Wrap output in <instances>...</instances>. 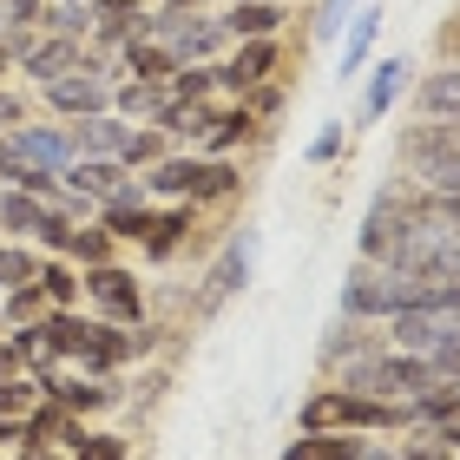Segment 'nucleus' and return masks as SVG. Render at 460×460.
I'll list each match as a JSON object with an SVG mask.
<instances>
[{
  "mask_svg": "<svg viewBox=\"0 0 460 460\" xmlns=\"http://www.w3.org/2000/svg\"><path fill=\"white\" fill-rule=\"evenodd\" d=\"M0 336H7V329H0Z\"/></svg>",
  "mask_w": 460,
  "mask_h": 460,
  "instance_id": "nucleus-50",
  "label": "nucleus"
},
{
  "mask_svg": "<svg viewBox=\"0 0 460 460\" xmlns=\"http://www.w3.org/2000/svg\"><path fill=\"white\" fill-rule=\"evenodd\" d=\"M47 402H59V408H73L79 421H86V414H99V408H112L119 402V388H112V375H47Z\"/></svg>",
  "mask_w": 460,
  "mask_h": 460,
  "instance_id": "nucleus-14",
  "label": "nucleus"
},
{
  "mask_svg": "<svg viewBox=\"0 0 460 460\" xmlns=\"http://www.w3.org/2000/svg\"><path fill=\"white\" fill-rule=\"evenodd\" d=\"M250 132H257V119L243 112V99H230V106H217V112H211V132H204V158H230Z\"/></svg>",
  "mask_w": 460,
  "mask_h": 460,
  "instance_id": "nucleus-26",
  "label": "nucleus"
},
{
  "mask_svg": "<svg viewBox=\"0 0 460 460\" xmlns=\"http://www.w3.org/2000/svg\"><path fill=\"white\" fill-rule=\"evenodd\" d=\"M375 33H382V13H375V7H355V20H349V40H342V59H336V73H342V79H355V73L368 66Z\"/></svg>",
  "mask_w": 460,
  "mask_h": 460,
  "instance_id": "nucleus-29",
  "label": "nucleus"
},
{
  "mask_svg": "<svg viewBox=\"0 0 460 460\" xmlns=\"http://www.w3.org/2000/svg\"><path fill=\"white\" fill-rule=\"evenodd\" d=\"M40 33L86 40V33H93V7H73V0H47V13H40Z\"/></svg>",
  "mask_w": 460,
  "mask_h": 460,
  "instance_id": "nucleus-36",
  "label": "nucleus"
},
{
  "mask_svg": "<svg viewBox=\"0 0 460 460\" xmlns=\"http://www.w3.org/2000/svg\"><path fill=\"white\" fill-rule=\"evenodd\" d=\"M33 402H47L40 375H13V382H0V421H27Z\"/></svg>",
  "mask_w": 460,
  "mask_h": 460,
  "instance_id": "nucleus-35",
  "label": "nucleus"
},
{
  "mask_svg": "<svg viewBox=\"0 0 460 460\" xmlns=\"http://www.w3.org/2000/svg\"><path fill=\"white\" fill-rule=\"evenodd\" d=\"M414 204H408V184H394V191H382L368 204V217H362V263H388L394 270V257L414 243Z\"/></svg>",
  "mask_w": 460,
  "mask_h": 460,
  "instance_id": "nucleus-7",
  "label": "nucleus"
},
{
  "mask_svg": "<svg viewBox=\"0 0 460 460\" xmlns=\"http://www.w3.org/2000/svg\"><path fill=\"white\" fill-rule=\"evenodd\" d=\"M59 184H66L73 198H93V204H106L112 191H125V184H132V172H125L119 158H73L66 172H59Z\"/></svg>",
  "mask_w": 460,
  "mask_h": 460,
  "instance_id": "nucleus-16",
  "label": "nucleus"
},
{
  "mask_svg": "<svg viewBox=\"0 0 460 460\" xmlns=\"http://www.w3.org/2000/svg\"><path fill=\"white\" fill-rule=\"evenodd\" d=\"M441 375H434L421 355H402V349H375L362 362L336 368V388L349 394H375V402H414V394H428Z\"/></svg>",
  "mask_w": 460,
  "mask_h": 460,
  "instance_id": "nucleus-3",
  "label": "nucleus"
},
{
  "mask_svg": "<svg viewBox=\"0 0 460 460\" xmlns=\"http://www.w3.org/2000/svg\"><path fill=\"white\" fill-rule=\"evenodd\" d=\"M79 434H86V421H79L73 408H59V402H33V414H27V441L73 454V447H79Z\"/></svg>",
  "mask_w": 460,
  "mask_h": 460,
  "instance_id": "nucleus-21",
  "label": "nucleus"
},
{
  "mask_svg": "<svg viewBox=\"0 0 460 460\" xmlns=\"http://www.w3.org/2000/svg\"><path fill=\"white\" fill-rule=\"evenodd\" d=\"M414 296H421V277L388 270V263H355L349 283H342V316L388 323V316H402V309H414Z\"/></svg>",
  "mask_w": 460,
  "mask_h": 460,
  "instance_id": "nucleus-5",
  "label": "nucleus"
},
{
  "mask_svg": "<svg viewBox=\"0 0 460 460\" xmlns=\"http://www.w3.org/2000/svg\"><path fill=\"white\" fill-rule=\"evenodd\" d=\"M277 59H283V40H237V47L217 59V93L243 99L250 86H263V79L277 73Z\"/></svg>",
  "mask_w": 460,
  "mask_h": 460,
  "instance_id": "nucleus-12",
  "label": "nucleus"
},
{
  "mask_svg": "<svg viewBox=\"0 0 460 460\" xmlns=\"http://www.w3.org/2000/svg\"><path fill=\"white\" fill-rule=\"evenodd\" d=\"M164 93L172 99H211L217 93V66H178L172 79H164Z\"/></svg>",
  "mask_w": 460,
  "mask_h": 460,
  "instance_id": "nucleus-40",
  "label": "nucleus"
},
{
  "mask_svg": "<svg viewBox=\"0 0 460 460\" xmlns=\"http://www.w3.org/2000/svg\"><path fill=\"white\" fill-rule=\"evenodd\" d=\"M33 289L47 296V309H79V263H66V257H40Z\"/></svg>",
  "mask_w": 460,
  "mask_h": 460,
  "instance_id": "nucleus-28",
  "label": "nucleus"
},
{
  "mask_svg": "<svg viewBox=\"0 0 460 460\" xmlns=\"http://www.w3.org/2000/svg\"><path fill=\"white\" fill-rule=\"evenodd\" d=\"M40 211H47V204H40L33 191H7V184H0V230H13V237H33Z\"/></svg>",
  "mask_w": 460,
  "mask_h": 460,
  "instance_id": "nucleus-34",
  "label": "nucleus"
},
{
  "mask_svg": "<svg viewBox=\"0 0 460 460\" xmlns=\"http://www.w3.org/2000/svg\"><path fill=\"white\" fill-rule=\"evenodd\" d=\"M40 13H47V0H0V40L20 53L40 33Z\"/></svg>",
  "mask_w": 460,
  "mask_h": 460,
  "instance_id": "nucleus-32",
  "label": "nucleus"
},
{
  "mask_svg": "<svg viewBox=\"0 0 460 460\" xmlns=\"http://www.w3.org/2000/svg\"><path fill=\"white\" fill-rule=\"evenodd\" d=\"M342 132H349V125H323V132L309 138V164H329V158H336V152H342Z\"/></svg>",
  "mask_w": 460,
  "mask_h": 460,
  "instance_id": "nucleus-44",
  "label": "nucleus"
},
{
  "mask_svg": "<svg viewBox=\"0 0 460 460\" xmlns=\"http://www.w3.org/2000/svg\"><path fill=\"white\" fill-rule=\"evenodd\" d=\"M112 86H119V59H106V53H93L86 47V59H79L73 73H59V79H47L40 86V99H47V112L53 119H93V112H112Z\"/></svg>",
  "mask_w": 460,
  "mask_h": 460,
  "instance_id": "nucleus-4",
  "label": "nucleus"
},
{
  "mask_svg": "<svg viewBox=\"0 0 460 460\" xmlns=\"http://www.w3.org/2000/svg\"><path fill=\"white\" fill-rule=\"evenodd\" d=\"M79 296H86L99 309V323H112V329H138L145 323V289L138 277L125 263H93V270H79Z\"/></svg>",
  "mask_w": 460,
  "mask_h": 460,
  "instance_id": "nucleus-8",
  "label": "nucleus"
},
{
  "mask_svg": "<svg viewBox=\"0 0 460 460\" xmlns=\"http://www.w3.org/2000/svg\"><path fill=\"white\" fill-rule=\"evenodd\" d=\"M73 217L66 211H53V204H47V211H40V224H33V250H40V257H66V243H73Z\"/></svg>",
  "mask_w": 460,
  "mask_h": 460,
  "instance_id": "nucleus-37",
  "label": "nucleus"
},
{
  "mask_svg": "<svg viewBox=\"0 0 460 460\" xmlns=\"http://www.w3.org/2000/svg\"><path fill=\"white\" fill-rule=\"evenodd\" d=\"M152 33V0H106V7H93V33H86V47L93 53H106L119 59L132 40Z\"/></svg>",
  "mask_w": 460,
  "mask_h": 460,
  "instance_id": "nucleus-10",
  "label": "nucleus"
},
{
  "mask_svg": "<svg viewBox=\"0 0 460 460\" xmlns=\"http://www.w3.org/2000/svg\"><path fill=\"white\" fill-rule=\"evenodd\" d=\"M243 112L257 119V125H270V119L283 112V86H270V79H263V86H250V93H243Z\"/></svg>",
  "mask_w": 460,
  "mask_h": 460,
  "instance_id": "nucleus-43",
  "label": "nucleus"
},
{
  "mask_svg": "<svg viewBox=\"0 0 460 460\" xmlns=\"http://www.w3.org/2000/svg\"><path fill=\"white\" fill-rule=\"evenodd\" d=\"M145 217H152V198H145V184L132 178L125 191H112L106 204H99V217H93V224H106V230H112V243H138V237H145Z\"/></svg>",
  "mask_w": 460,
  "mask_h": 460,
  "instance_id": "nucleus-18",
  "label": "nucleus"
},
{
  "mask_svg": "<svg viewBox=\"0 0 460 460\" xmlns=\"http://www.w3.org/2000/svg\"><path fill=\"white\" fill-rule=\"evenodd\" d=\"M7 66H13V47H7V40H0V79H7Z\"/></svg>",
  "mask_w": 460,
  "mask_h": 460,
  "instance_id": "nucleus-48",
  "label": "nucleus"
},
{
  "mask_svg": "<svg viewBox=\"0 0 460 460\" xmlns=\"http://www.w3.org/2000/svg\"><path fill=\"white\" fill-rule=\"evenodd\" d=\"M211 99H164V112L152 119L172 145H204V132H211Z\"/></svg>",
  "mask_w": 460,
  "mask_h": 460,
  "instance_id": "nucleus-23",
  "label": "nucleus"
},
{
  "mask_svg": "<svg viewBox=\"0 0 460 460\" xmlns=\"http://www.w3.org/2000/svg\"><path fill=\"white\" fill-rule=\"evenodd\" d=\"M414 112L421 119H460V59L414 79Z\"/></svg>",
  "mask_w": 460,
  "mask_h": 460,
  "instance_id": "nucleus-20",
  "label": "nucleus"
},
{
  "mask_svg": "<svg viewBox=\"0 0 460 460\" xmlns=\"http://www.w3.org/2000/svg\"><path fill=\"white\" fill-rule=\"evenodd\" d=\"M368 434H296L283 447V460H362Z\"/></svg>",
  "mask_w": 460,
  "mask_h": 460,
  "instance_id": "nucleus-27",
  "label": "nucleus"
},
{
  "mask_svg": "<svg viewBox=\"0 0 460 460\" xmlns=\"http://www.w3.org/2000/svg\"><path fill=\"white\" fill-rule=\"evenodd\" d=\"M79 59H86V40H66V33H33L27 47L13 53V66L33 79V86H47V79H59V73H73Z\"/></svg>",
  "mask_w": 460,
  "mask_h": 460,
  "instance_id": "nucleus-13",
  "label": "nucleus"
},
{
  "mask_svg": "<svg viewBox=\"0 0 460 460\" xmlns=\"http://www.w3.org/2000/svg\"><path fill=\"white\" fill-rule=\"evenodd\" d=\"M40 316H47V296H40L33 283L7 289V303H0V329H27V323H40Z\"/></svg>",
  "mask_w": 460,
  "mask_h": 460,
  "instance_id": "nucleus-39",
  "label": "nucleus"
},
{
  "mask_svg": "<svg viewBox=\"0 0 460 460\" xmlns=\"http://www.w3.org/2000/svg\"><path fill=\"white\" fill-rule=\"evenodd\" d=\"M355 7H362V0H323L316 20H309V40H336L349 20H355Z\"/></svg>",
  "mask_w": 460,
  "mask_h": 460,
  "instance_id": "nucleus-41",
  "label": "nucleus"
},
{
  "mask_svg": "<svg viewBox=\"0 0 460 460\" xmlns=\"http://www.w3.org/2000/svg\"><path fill=\"white\" fill-rule=\"evenodd\" d=\"M164 99H172V93H164L158 79H119V86H112V112L125 125H152L164 112Z\"/></svg>",
  "mask_w": 460,
  "mask_h": 460,
  "instance_id": "nucleus-25",
  "label": "nucleus"
},
{
  "mask_svg": "<svg viewBox=\"0 0 460 460\" xmlns=\"http://www.w3.org/2000/svg\"><path fill=\"white\" fill-rule=\"evenodd\" d=\"M191 211H198V204H164V211H152V217H145V237H138V250H145L152 263L178 257V243L191 237Z\"/></svg>",
  "mask_w": 460,
  "mask_h": 460,
  "instance_id": "nucleus-19",
  "label": "nucleus"
},
{
  "mask_svg": "<svg viewBox=\"0 0 460 460\" xmlns=\"http://www.w3.org/2000/svg\"><path fill=\"white\" fill-rule=\"evenodd\" d=\"M73 7H106V0H73Z\"/></svg>",
  "mask_w": 460,
  "mask_h": 460,
  "instance_id": "nucleus-49",
  "label": "nucleus"
},
{
  "mask_svg": "<svg viewBox=\"0 0 460 460\" xmlns=\"http://www.w3.org/2000/svg\"><path fill=\"white\" fill-rule=\"evenodd\" d=\"M283 0H230V13H224V33L230 40H277L283 33Z\"/></svg>",
  "mask_w": 460,
  "mask_h": 460,
  "instance_id": "nucleus-22",
  "label": "nucleus"
},
{
  "mask_svg": "<svg viewBox=\"0 0 460 460\" xmlns=\"http://www.w3.org/2000/svg\"><path fill=\"white\" fill-rule=\"evenodd\" d=\"M112 230L106 224H79L73 230V243H66V263H79V270H93V263H112Z\"/></svg>",
  "mask_w": 460,
  "mask_h": 460,
  "instance_id": "nucleus-33",
  "label": "nucleus"
},
{
  "mask_svg": "<svg viewBox=\"0 0 460 460\" xmlns=\"http://www.w3.org/2000/svg\"><path fill=\"white\" fill-rule=\"evenodd\" d=\"M375 349H388V342H382V323H355V316H336V323H329V336H323V368L336 375V368L362 362V355H375Z\"/></svg>",
  "mask_w": 460,
  "mask_h": 460,
  "instance_id": "nucleus-15",
  "label": "nucleus"
},
{
  "mask_svg": "<svg viewBox=\"0 0 460 460\" xmlns=\"http://www.w3.org/2000/svg\"><path fill=\"white\" fill-rule=\"evenodd\" d=\"M7 138V152L27 164V172H47V178H59L73 164V138H66V125H13V132H0Z\"/></svg>",
  "mask_w": 460,
  "mask_h": 460,
  "instance_id": "nucleus-11",
  "label": "nucleus"
},
{
  "mask_svg": "<svg viewBox=\"0 0 460 460\" xmlns=\"http://www.w3.org/2000/svg\"><path fill=\"white\" fill-rule=\"evenodd\" d=\"M250 257H257V230H230V237H224V250H217V257H211V270H204V283H198V316H217V309L230 303V296H237V289L250 283Z\"/></svg>",
  "mask_w": 460,
  "mask_h": 460,
  "instance_id": "nucleus-9",
  "label": "nucleus"
},
{
  "mask_svg": "<svg viewBox=\"0 0 460 460\" xmlns=\"http://www.w3.org/2000/svg\"><path fill=\"white\" fill-rule=\"evenodd\" d=\"M13 375H27V362H20V349L0 336V382H13Z\"/></svg>",
  "mask_w": 460,
  "mask_h": 460,
  "instance_id": "nucleus-46",
  "label": "nucleus"
},
{
  "mask_svg": "<svg viewBox=\"0 0 460 460\" xmlns=\"http://www.w3.org/2000/svg\"><path fill=\"white\" fill-rule=\"evenodd\" d=\"M145 198H164V204H230L243 191V172L230 158H204V152H172L158 158L152 172H138Z\"/></svg>",
  "mask_w": 460,
  "mask_h": 460,
  "instance_id": "nucleus-1",
  "label": "nucleus"
},
{
  "mask_svg": "<svg viewBox=\"0 0 460 460\" xmlns=\"http://www.w3.org/2000/svg\"><path fill=\"white\" fill-rule=\"evenodd\" d=\"M66 460H132V447H125V434H79Z\"/></svg>",
  "mask_w": 460,
  "mask_h": 460,
  "instance_id": "nucleus-42",
  "label": "nucleus"
},
{
  "mask_svg": "<svg viewBox=\"0 0 460 460\" xmlns=\"http://www.w3.org/2000/svg\"><path fill=\"white\" fill-rule=\"evenodd\" d=\"M172 73H178V59L164 53L158 40H132V47L119 53V79H158V86H164Z\"/></svg>",
  "mask_w": 460,
  "mask_h": 460,
  "instance_id": "nucleus-30",
  "label": "nucleus"
},
{
  "mask_svg": "<svg viewBox=\"0 0 460 460\" xmlns=\"http://www.w3.org/2000/svg\"><path fill=\"white\" fill-rule=\"evenodd\" d=\"M408 408L402 402H375V394H349V388H316L296 414V434H402Z\"/></svg>",
  "mask_w": 460,
  "mask_h": 460,
  "instance_id": "nucleus-2",
  "label": "nucleus"
},
{
  "mask_svg": "<svg viewBox=\"0 0 460 460\" xmlns=\"http://www.w3.org/2000/svg\"><path fill=\"white\" fill-rule=\"evenodd\" d=\"M66 138H73V158H119L125 138H132V125L119 112H93V119H73Z\"/></svg>",
  "mask_w": 460,
  "mask_h": 460,
  "instance_id": "nucleus-17",
  "label": "nucleus"
},
{
  "mask_svg": "<svg viewBox=\"0 0 460 460\" xmlns=\"http://www.w3.org/2000/svg\"><path fill=\"white\" fill-rule=\"evenodd\" d=\"M158 158H172V138H164L158 132V125H132V138H125V152H119V164H125V172H152V164Z\"/></svg>",
  "mask_w": 460,
  "mask_h": 460,
  "instance_id": "nucleus-31",
  "label": "nucleus"
},
{
  "mask_svg": "<svg viewBox=\"0 0 460 460\" xmlns=\"http://www.w3.org/2000/svg\"><path fill=\"white\" fill-rule=\"evenodd\" d=\"M13 125H27V99L13 86H0V132H13Z\"/></svg>",
  "mask_w": 460,
  "mask_h": 460,
  "instance_id": "nucleus-45",
  "label": "nucleus"
},
{
  "mask_svg": "<svg viewBox=\"0 0 460 460\" xmlns=\"http://www.w3.org/2000/svg\"><path fill=\"white\" fill-rule=\"evenodd\" d=\"M33 270H40V250L33 243H0V296L20 283H33Z\"/></svg>",
  "mask_w": 460,
  "mask_h": 460,
  "instance_id": "nucleus-38",
  "label": "nucleus"
},
{
  "mask_svg": "<svg viewBox=\"0 0 460 460\" xmlns=\"http://www.w3.org/2000/svg\"><path fill=\"white\" fill-rule=\"evenodd\" d=\"M13 460H66V454H59V447H40V441H27V447H20Z\"/></svg>",
  "mask_w": 460,
  "mask_h": 460,
  "instance_id": "nucleus-47",
  "label": "nucleus"
},
{
  "mask_svg": "<svg viewBox=\"0 0 460 460\" xmlns=\"http://www.w3.org/2000/svg\"><path fill=\"white\" fill-rule=\"evenodd\" d=\"M408 73H414L408 59H382V66L368 73V93H362V112H355V119H362V125L388 119V106H394V99L408 93Z\"/></svg>",
  "mask_w": 460,
  "mask_h": 460,
  "instance_id": "nucleus-24",
  "label": "nucleus"
},
{
  "mask_svg": "<svg viewBox=\"0 0 460 460\" xmlns=\"http://www.w3.org/2000/svg\"><path fill=\"white\" fill-rule=\"evenodd\" d=\"M145 40H158L178 66H217V53H224L230 33H224V13H204V7L164 13V7H152V33H145Z\"/></svg>",
  "mask_w": 460,
  "mask_h": 460,
  "instance_id": "nucleus-6",
  "label": "nucleus"
}]
</instances>
